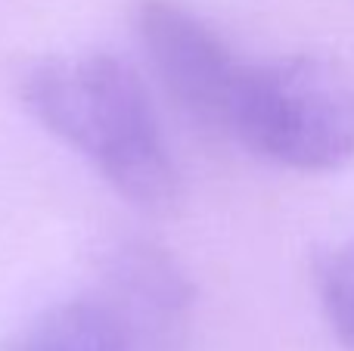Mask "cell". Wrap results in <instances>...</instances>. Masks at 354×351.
Wrapping results in <instances>:
<instances>
[{
  "label": "cell",
  "mask_w": 354,
  "mask_h": 351,
  "mask_svg": "<svg viewBox=\"0 0 354 351\" xmlns=\"http://www.w3.org/2000/svg\"><path fill=\"white\" fill-rule=\"evenodd\" d=\"M134 31L168 97L193 122L230 134L245 66L230 44L180 0H140Z\"/></svg>",
  "instance_id": "3957f363"
},
{
  "label": "cell",
  "mask_w": 354,
  "mask_h": 351,
  "mask_svg": "<svg viewBox=\"0 0 354 351\" xmlns=\"http://www.w3.org/2000/svg\"><path fill=\"white\" fill-rule=\"evenodd\" d=\"M6 351H131V342L109 302L75 298L41 311Z\"/></svg>",
  "instance_id": "5b68a950"
},
{
  "label": "cell",
  "mask_w": 354,
  "mask_h": 351,
  "mask_svg": "<svg viewBox=\"0 0 354 351\" xmlns=\"http://www.w3.org/2000/svg\"><path fill=\"white\" fill-rule=\"evenodd\" d=\"M112 311L118 314L131 351H174L189 314V283L168 255L134 249L124 255L115 277Z\"/></svg>",
  "instance_id": "277c9868"
},
{
  "label": "cell",
  "mask_w": 354,
  "mask_h": 351,
  "mask_svg": "<svg viewBox=\"0 0 354 351\" xmlns=\"http://www.w3.org/2000/svg\"><path fill=\"white\" fill-rule=\"evenodd\" d=\"M19 99L41 128L78 149L106 184L147 211H168L180 174L137 72L109 53L41 59L19 81Z\"/></svg>",
  "instance_id": "6da1fadb"
},
{
  "label": "cell",
  "mask_w": 354,
  "mask_h": 351,
  "mask_svg": "<svg viewBox=\"0 0 354 351\" xmlns=\"http://www.w3.org/2000/svg\"><path fill=\"white\" fill-rule=\"evenodd\" d=\"M320 302L336 339L354 351V243L339 249L320 277Z\"/></svg>",
  "instance_id": "8992f818"
},
{
  "label": "cell",
  "mask_w": 354,
  "mask_h": 351,
  "mask_svg": "<svg viewBox=\"0 0 354 351\" xmlns=\"http://www.w3.org/2000/svg\"><path fill=\"white\" fill-rule=\"evenodd\" d=\"M230 137L289 171L345 168L354 159V66L324 53L249 62Z\"/></svg>",
  "instance_id": "7a4b0ae2"
}]
</instances>
